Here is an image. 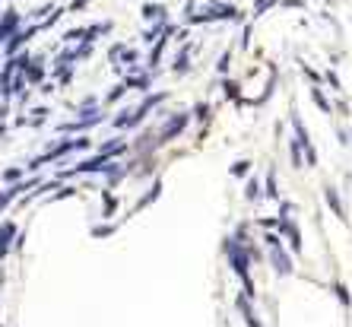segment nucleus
I'll list each match as a JSON object with an SVG mask.
<instances>
[{"instance_id": "obj_2", "label": "nucleus", "mask_w": 352, "mask_h": 327, "mask_svg": "<svg viewBox=\"0 0 352 327\" xmlns=\"http://www.w3.org/2000/svg\"><path fill=\"white\" fill-rule=\"evenodd\" d=\"M83 146H89V140H86V137H79V140H67V143H57V146H54L51 152H45V156L32 159V162H29V169H38V165L51 162V159H60L64 152H70V150H83Z\"/></svg>"}, {"instance_id": "obj_9", "label": "nucleus", "mask_w": 352, "mask_h": 327, "mask_svg": "<svg viewBox=\"0 0 352 327\" xmlns=\"http://www.w3.org/2000/svg\"><path fill=\"white\" fill-rule=\"evenodd\" d=\"M257 197H260V184L251 181V184H248V200H257Z\"/></svg>"}, {"instance_id": "obj_4", "label": "nucleus", "mask_w": 352, "mask_h": 327, "mask_svg": "<svg viewBox=\"0 0 352 327\" xmlns=\"http://www.w3.org/2000/svg\"><path fill=\"white\" fill-rule=\"evenodd\" d=\"M279 229L286 232L289 245H292V251H302V238H299V229H295L292 223H289V203H282V216H279Z\"/></svg>"}, {"instance_id": "obj_10", "label": "nucleus", "mask_w": 352, "mask_h": 327, "mask_svg": "<svg viewBox=\"0 0 352 327\" xmlns=\"http://www.w3.org/2000/svg\"><path fill=\"white\" fill-rule=\"evenodd\" d=\"M101 203H105V213H111V210H114V197L108 194V191H105V194H101Z\"/></svg>"}, {"instance_id": "obj_6", "label": "nucleus", "mask_w": 352, "mask_h": 327, "mask_svg": "<svg viewBox=\"0 0 352 327\" xmlns=\"http://www.w3.org/2000/svg\"><path fill=\"white\" fill-rule=\"evenodd\" d=\"M184 124H187V115H178L168 127H162V140H172V137H178L181 130H184Z\"/></svg>"}, {"instance_id": "obj_3", "label": "nucleus", "mask_w": 352, "mask_h": 327, "mask_svg": "<svg viewBox=\"0 0 352 327\" xmlns=\"http://www.w3.org/2000/svg\"><path fill=\"white\" fill-rule=\"evenodd\" d=\"M267 248H270V261H273L276 270H279V273H292V261L282 254L279 238H276V235H267Z\"/></svg>"}, {"instance_id": "obj_16", "label": "nucleus", "mask_w": 352, "mask_h": 327, "mask_svg": "<svg viewBox=\"0 0 352 327\" xmlns=\"http://www.w3.org/2000/svg\"><path fill=\"white\" fill-rule=\"evenodd\" d=\"M3 178H6V181H16L19 172H16V169H10V172H3Z\"/></svg>"}, {"instance_id": "obj_12", "label": "nucleus", "mask_w": 352, "mask_h": 327, "mask_svg": "<svg viewBox=\"0 0 352 327\" xmlns=\"http://www.w3.org/2000/svg\"><path fill=\"white\" fill-rule=\"evenodd\" d=\"M111 232H114V229H111V226H99V229H96V232H92V235H99V238H105V235H111Z\"/></svg>"}, {"instance_id": "obj_8", "label": "nucleus", "mask_w": 352, "mask_h": 327, "mask_svg": "<svg viewBox=\"0 0 352 327\" xmlns=\"http://www.w3.org/2000/svg\"><path fill=\"white\" fill-rule=\"evenodd\" d=\"M327 200H330V206H333L336 216H343V206H340V200H336V191H330V188H327Z\"/></svg>"}, {"instance_id": "obj_1", "label": "nucleus", "mask_w": 352, "mask_h": 327, "mask_svg": "<svg viewBox=\"0 0 352 327\" xmlns=\"http://www.w3.org/2000/svg\"><path fill=\"white\" fill-rule=\"evenodd\" d=\"M226 251H228V257H232L235 273H238L241 283H245V296L251 299V296H254V283H251V277H248V251L241 248L238 242H228V245H226Z\"/></svg>"}, {"instance_id": "obj_5", "label": "nucleus", "mask_w": 352, "mask_h": 327, "mask_svg": "<svg viewBox=\"0 0 352 327\" xmlns=\"http://www.w3.org/2000/svg\"><path fill=\"white\" fill-rule=\"evenodd\" d=\"M13 235H16V226H13V223H3V226H0V261H3V254L10 251Z\"/></svg>"}, {"instance_id": "obj_15", "label": "nucleus", "mask_w": 352, "mask_h": 327, "mask_svg": "<svg viewBox=\"0 0 352 327\" xmlns=\"http://www.w3.org/2000/svg\"><path fill=\"white\" fill-rule=\"evenodd\" d=\"M267 194H270V197H276V181H273V175L267 178Z\"/></svg>"}, {"instance_id": "obj_7", "label": "nucleus", "mask_w": 352, "mask_h": 327, "mask_svg": "<svg viewBox=\"0 0 352 327\" xmlns=\"http://www.w3.org/2000/svg\"><path fill=\"white\" fill-rule=\"evenodd\" d=\"M238 308H241V315H245L248 327H260V321H257V315H254V308H251V302H248V296H238Z\"/></svg>"}, {"instance_id": "obj_11", "label": "nucleus", "mask_w": 352, "mask_h": 327, "mask_svg": "<svg viewBox=\"0 0 352 327\" xmlns=\"http://www.w3.org/2000/svg\"><path fill=\"white\" fill-rule=\"evenodd\" d=\"M232 175H248V162H235L232 165Z\"/></svg>"}, {"instance_id": "obj_14", "label": "nucleus", "mask_w": 352, "mask_h": 327, "mask_svg": "<svg viewBox=\"0 0 352 327\" xmlns=\"http://www.w3.org/2000/svg\"><path fill=\"white\" fill-rule=\"evenodd\" d=\"M336 296H340V302H343V305H349V292L343 289V286H336Z\"/></svg>"}, {"instance_id": "obj_13", "label": "nucleus", "mask_w": 352, "mask_h": 327, "mask_svg": "<svg viewBox=\"0 0 352 327\" xmlns=\"http://www.w3.org/2000/svg\"><path fill=\"white\" fill-rule=\"evenodd\" d=\"M314 102H317V105H321V108H324V111H327V108H330V105H327V99H324V96H321V89H314Z\"/></svg>"}]
</instances>
